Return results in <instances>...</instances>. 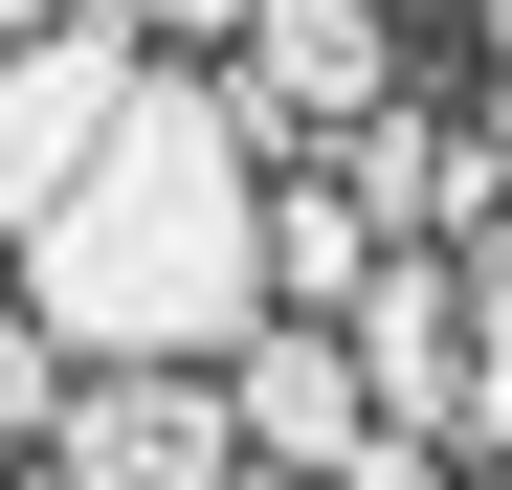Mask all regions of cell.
<instances>
[{"instance_id": "obj_3", "label": "cell", "mask_w": 512, "mask_h": 490, "mask_svg": "<svg viewBox=\"0 0 512 490\" xmlns=\"http://www.w3.org/2000/svg\"><path fill=\"white\" fill-rule=\"evenodd\" d=\"M134 67H156V23H134V0H45V23L0 45V223H23L67 156L112 134V90H134Z\"/></svg>"}, {"instance_id": "obj_6", "label": "cell", "mask_w": 512, "mask_h": 490, "mask_svg": "<svg viewBox=\"0 0 512 490\" xmlns=\"http://www.w3.org/2000/svg\"><path fill=\"white\" fill-rule=\"evenodd\" d=\"M379 268V223H357V179H268V312H334Z\"/></svg>"}, {"instance_id": "obj_12", "label": "cell", "mask_w": 512, "mask_h": 490, "mask_svg": "<svg viewBox=\"0 0 512 490\" xmlns=\"http://www.w3.org/2000/svg\"><path fill=\"white\" fill-rule=\"evenodd\" d=\"M490 490H512V468H490Z\"/></svg>"}, {"instance_id": "obj_5", "label": "cell", "mask_w": 512, "mask_h": 490, "mask_svg": "<svg viewBox=\"0 0 512 490\" xmlns=\"http://www.w3.org/2000/svg\"><path fill=\"white\" fill-rule=\"evenodd\" d=\"M223 424L268 446L290 490H334V468L379 446V401H357V335H334V312H245V335H223Z\"/></svg>"}, {"instance_id": "obj_7", "label": "cell", "mask_w": 512, "mask_h": 490, "mask_svg": "<svg viewBox=\"0 0 512 490\" xmlns=\"http://www.w3.org/2000/svg\"><path fill=\"white\" fill-rule=\"evenodd\" d=\"M446 268H468V446L512 468V201H490V223L446 245Z\"/></svg>"}, {"instance_id": "obj_4", "label": "cell", "mask_w": 512, "mask_h": 490, "mask_svg": "<svg viewBox=\"0 0 512 490\" xmlns=\"http://www.w3.org/2000/svg\"><path fill=\"white\" fill-rule=\"evenodd\" d=\"M334 335H357V401H379V424L468 446V268H446V245H379V268L334 290Z\"/></svg>"}, {"instance_id": "obj_8", "label": "cell", "mask_w": 512, "mask_h": 490, "mask_svg": "<svg viewBox=\"0 0 512 490\" xmlns=\"http://www.w3.org/2000/svg\"><path fill=\"white\" fill-rule=\"evenodd\" d=\"M45 401H67V335H45V312H23V268H0V446H23Z\"/></svg>"}, {"instance_id": "obj_9", "label": "cell", "mask_w": 512, "mask_h": 490, "mask_svg": "<svg viewBox=\"0 0 512 490\" xmlns=\"http://www.w3.org/2000/svg\"><path fill=\"white\" fill-rule=\"evenodd\" d=\"M134 23H156V45H223V23H245V0H134Z\"/></svg>"}, {"instance_id": "obj_2", "label": "cell", "mask_w": 512, "mask_h": 490, "mask_svg": "<svg viewBox=\"0 0 512 490\" xmlns=\"http://www.w3.org/2000/svg\"><path fill=\"white\" fill-rule=\"evenodd\" d=\"M223 90H245V156H334V112L401 90V23H379V0H245V23H223Z\"/></svg>"}, {"instance_id": "obj_10", "label": "cell", "mask_w": 512, "mask_h": 490, "mask_svg": "<svg viewBox=\"0 0 512 490\" xmlns=\"http://www.w3.org/2000/svg\"><path fill=\"white\" fill-rule=\"evenodd\" d=\"M23 23H45V0H0V45H23Z\"/></svg>"}, {"instance_id": "obj_11", "label": "cell", "mask_w": 512, "mask_h": 490, "mask_svg": "<svg viewBox=\"0 0 512 490\" xmlns=\"http://www.w3.org/2000/svg\"><path fill=\"white\" fill-rule=\"evenodd\" d=\"M490 67H512V0H490Z\"/></svg>"}, {"instance_id": "obj_1", "label": "cell", "mask_w": 512, "mask_h": 490, "mask_svg": "<svg viewBox=\"0 0 512 490\" xmlns=\"http://www.w3.org/2000/svg\"><path fill=\"white\" fill-rule=\"evenodd\" d=\"M0 268H23V312H45L67 357H223L245 312H268V156H245L223 45L201 67L156 45L134 90H112V134L0 223Z\"/></svg>"}]
</instances>
